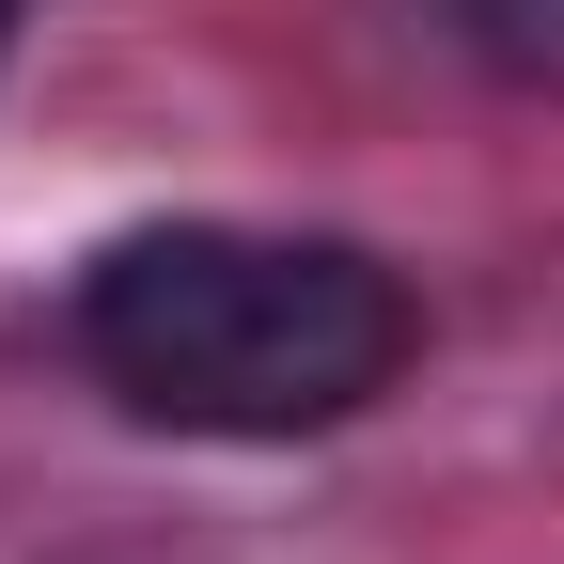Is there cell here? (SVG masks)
I'll use <instances>...</instances> for the list:
<instances>
[{"label":"cell","mask_w":564,"mask_h":564,"mask_svg":"<svg viewBox=\"0 0 564 564\" xmlns=\"http://www.w3.org/2000/svg\"><path fill=\"white\" fill-rule=\"evenodd\" d=\"M63 329H79V361L126 423H173V440H329V423H361L408 377L423 299L361 236L141 220L79 267Z\"/></svg>","instance_id":"1"},{"label":"cell","mask_w":564,"mask_h":564,"mask_svg":"<svg viewBox=\"0 0 564 564\" xmlns=\"http://www.w3.org/2000/svg\"><path fill=\"white\" fill-rule=\"evenodd\" d=\"M455 47L502 95H564V0H455Z\"/></svg>","instance_id":"2"},{"label":"cell","mask_w":564,"mask_h":564,"mask_svg":"<svg viewBox=\"0 0 564 564\" xmlns=\"http://www.w3.org/2000/svg\"><path fill=\"white\" fill-rule=\"evenodd\" d=\"M17 17H32V0H0V63H17Z\"/></svg>","instance_id":"3"}]
</instances>
